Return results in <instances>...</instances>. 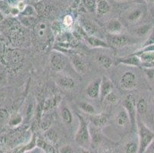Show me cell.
<instances>
[{"label":"cell","mask_w":154,"mask_h":153,"mask_svg":"<svg viewBox=\"0 0 154 153\" xmlns=\"http://www.w3.org/2000/svg\"><path fill=\"white\" fill-rule=\"evenodd\" d=\"M77 116L79 120V126L75 133V141L79 146L83 148L84 149L88 150L91 144V137L89 125L82 115L77 113Z\"/></svg>","instance_id":"6da1fadb"},{"label":"cell","mask_w":154,"mask_h":153,"mask_svg":"<svg viewBox=\"0 0 154 153\" xmlns=\"http://www.w3.org/2000/svg\"><path fill=\"white\" fill-rule=\"evenodd\" d=\"M137 130L139 140V153H144L154 139V133L138 116L137 120Z\"/></svg>","instance_id":"7a4b0ae2"},{"label":"cell","mask_w":154,"mask_h":153,"mask_svg":"<svg viewBox=\"0 0 154 153\" xmlns=\"http://www.w3.org/2000/svg\"><path fill=\"white\" fill-rule=\"evenodd\" d=\"M105 38L110 47L115 48H122L126 46L132 45L136 42L135 38L124 33L118 35L106 34Z\"/></svg>","instance_id":"3957f363"},{"label":"cell","mask_w":154,"mask_h":153,"mask_svg":"<svg viewBox=\"0 0 154 153\" xmlns=\"http://www.w3.org/2000/svg\"><path fill=\"white\" fill-rule=\"evenodd\" d=\"M122 106L127 110L131 122V130L137 129V99L133 93L127 95L122 103Z\"/></svg>","instance_id":"277c9868"},{"label":"cell","mask_w":154,"mask_h":153,"mask_svg":"<svg viewBox=\"0 0 154 153\" xmlns=\"http://www.w3.org/2000/svg\"><path fill=\"white\" fill-rule=\"evenodd\" d=\"M139 84L138 76L134 71H126L119 80V87L125 91H131L136 89Z\"/></svg>","instance_id":"5b68a950"},{"label":"cell","mask_w":154,"mask_h":153,"mask_svg":"<svg viewBox=\"0 0 154 153\" xmlns=\"http://www.w3.org/2000/svg\"><path fill=\"white\" fill-rule=\"evenodd\" d=\"M113 123L117 130L120 131L127 132V130L131 129V119L127 110L123 106L116 110L113 116Z\"/></svg>","instance_id":"8992f818"},{"label":"cell","mask_w":154,"mask_h":153,"mask_svg":"<svg viewBox=\"0 0 154 153\" xmlns=\"http://www.w3.org/2000/svg\"><path fill=\"white\" fill-rule=\"evenodd\" d=\"M49 63L53 71L61 72L67 65V58L59 51H52L49 56Z\"/></svg>","instance_id":"52a82bcc"},{"label":"cell","mask_w":154,"mask_h":153,"mask_svg":"<svg viewBox=\"0 0 154 153\" xmlns=\"http://www.w3.org/2000/svg\"><path fill=\"white\" fill-rule=\"evenodd\" d=\"M144 10L143 7L135 6L130 8L125 13L124 19L129 25H136L143 19Z\"/></svg>","instance_id":"ba28073f"},{"label":"cell","mask_w":154,"mask_h":153,"mask_svg":"<svg viewBox=\"0 0 154 153\" xmlns=\"http://www.w3.org/2000/svg\"><path fill=\"white\" fill-rule=\"evenodd\" d=\"M79 22L80 26L82 27L86 35L98 37V33H100V28L95 22L84 16L80 17Z\"/></svg>","instance_id":"9c48e42d"},{"label":"cell","mask_w":154,"mask_h":153,"mask_svg":"<svg viewBox=\"0 0 154 153\" xmlns=\"http://www.w3.org/2000/svg\"><path fill=\"white\" fill-rule=\"evenodd\" d=\"M58 112L61 121L66 126H71L74 121V116L69 106L64 100L60 103L58 106Z\"/></svg>","instance_id":"30bf717a"},{"label":"cell","mask_w":154,"mask_h":153,"mask_svg":"<svg viewBox=\"0 0 154 153\" xmlns=\"http://www.w3.org/2000/svg\"><path fill=\"white\" fill-rule=\"evenodd\" d=\"M35 33L37 38L42 42H45L49 38L50 29L48 23L44 21L37 22L35 26L34 27Z\"/></svg>","instance_id":"8fae6325"},{"label":"cell","mask_w":154,"mask_h":153,"mask_svg":"<svg viewBox=\"0 0 154 153\" xmlns=\"http://www.w3.org/2000/svg\"><path fill=\"white\" fill-rule=\"evenodd\" d=\"M70 61L72 64L74 69L80 74H85L88 71V66L84 59L79 54H72L70 55Z\"/></svg>","instance_id":"7c38bea8"},{"label":"cell","mask_w":154,"mask_h":153,"mask_svg":"<svg viewBox=\"0 0 154 153\" xmlns=\"http://www.w3.org/2000/svg\"><path fill=\"white\" fill-rule=\"evenodd\" d=\"M56 84L60 88L64 90H72L77 86V83L75 79L66 74H62L58 77L56 80Z\"/></svg>","instance_id":"4fadbf2b"},{"label":"cell","mask_w":154,"mask_h":153,"mask_svg":"<svg viewBox=\"0 0 154 153\" xmlns=\"http://www.w3.org/2000/svg\"><path fill=\"white\" fill-rule=\"evenodd\" d=\"M100 83H101V78H96L88 85L86 88V94L90 99H99Z\"/></svg>","instance_id":"5bb4252c"},{"label":"cell","mask_w":154,"mask_h":153,"mask_svg":"<svg viewBox=\"0 0 154 153\" xmlns=\"http://www.w3.org/2000/svg\"><path fill=\"white\" fill-rule=\"evenodd\" d=\"M113 88H114V86L110 78L105 77V76L101 78V83H100V97H99L100 102L104 101L106 96L113 90Z\"/></svg>","instance_id":"9a60e30c"},{"label":"cell","mask_w":154,"mask_h":153,"mask_svg":"<svg viewBox=\"0 0 154 153\" xmlns=\"http://www.w3.org/2000/svg\"><path fill=\"white\" fill-rule=\"evenodd\" d=\"M105 30L107 34H110V35L123 34L124 32V26L122 22L118 19H112L106 24Z\"/></svg>","instance_id":"2e32d148"},{"label":"cell","mask_w":154,"mask_h":153,"mask_svg":"<svg viewBox=\"0 0 154 153\" xmlns=\"http://www.w3.org/2000/svg\"><path fill=\"white\" fill-rule=\"evenodd\" d=\"M117 62L119 64H124V65L130 66V67H141L142 61L139 55L136 54H131L130 55L125 56L124 57H119L117 58Z\"/></svg>","instance_id":"e0dca14e"},{"label":"cell","mask_w":154,"mask_h":153,"mask_svg":"<svg viewBox=\"0 0 154 153\" xmlns=\"http://www.w3.org/2000/svg\"><path fill=\"white\" fill-rule=\"evenodd\" d=\"M90 122L92 126L98 129H102L108 124L109 116L106 113H98L91 116Z\"/></svg>","instance_id":"ac0fdd59"},{"label":"cell","mask_w":154,"mask_h":153,"mask_svg":"<svg viewBox=\"0 0 154 153\" xmlns=\"http://www.w3.org/2000/svg\"><path fill=\"white\" fill-rule=\"evenodd\" d=\"M137 116L145 117L149 113V102L145 96H140L137 99Z\"/></svg>","instance_id":"d6986e66"},{"label":"cell","mask_w":154,"mask_h":153,"mask_svg":"<svg viewBox=\"0 0 154 153\" xmlns=\"http://www.w3.org/2000/svg\"><path fill=\"white\" fill-rule=\"evenodd\" d=\"M152 28H153V25L152 23L143 24V25L137 26L135 29H133L132 32L137 38H143L149 35L150 32H152Z\"/></svg>","instance_id":"ffe728a7"},{"label":"cell","mask_w":154,"mask_h":153,"mask_svg":"<svg viewBox=\"0 0 154 153\" xmlns=\"http://www.w3.org/2000/svg\"><path fill=\"white\" fill-rule=\"evenodd\" d=\"M85 40L88 42V44L92 47H103V48H109L110 46L107 41H103V39L99 38V37L93 35H85Z\"/></svg>","instance_id":"44dd1931"},{"label":"cell","mask_w":154,"mask_h":153,"mask_svg":"<svg viewBox=\"0 0 154 153\" xmlns=\"http://www.w3.org/2000/svg\"><path fill=\"white\" fill-rule=\"evenodd\" d=\"M94 60L97 64L103 67V68H104V69H109L113 64V59L109 57L108 55H107V54H97L94 56Z\"/></svg>","instance_id":"7402d4cb"},{"label":"cell","mask_w":154,"mask_h":153,"mask_svg":"<svg viewBox=\"0 0 154 153\" xmlns=\"http://www.w3.org/2000/svg\"><path fill=\"white\" fill-rule=\"evenodd\" d=\"M124 153H139V140L128 139L123 145Z\"/></svg>","instance_id":"603a6c76"},{"label":"cell","mask_w":154,"mask_h":153,"mask_svg":"<svg viewBox=\"0 0 154 153\" xmlns=\"http://www.w3.org/2000/svg\"><path fill=\"white\" fill-rule=\"evenodd\" d=\"M110 10V5L107 0H97L96 14L98 17H102Z\"/></svg>","instance_id":"cb8c5ba5"},{"label":"cell","mask_w":154,"mask_h":153,"mask_svg":"<svg viewBox=\"0 0 154 153\" xmlns=\"http://www.w3.org/2000/svg\"><path fill=\"white\" fill-rule=\"evenodd\" d=\"M44 136L45 138L46 141L48 142H49L50 144H56V143H58L60 139L58 132L56 131L54 129L51 128V127L45 131Z\"/></svg>","instance_id":"d4e9b609"},{"label":"cell","mask_w":154,"mask_h":153,"mask_svg":"<svg viewBox=\"0 0 154 153\" xmlns=\"http://www.w3.org/2000/svg\"><path fill=\"white\" fill-rule=\"evenodd\" d=\"M78 107L83 113L90 115V116H92V115H94L97 113L96 109H95L94 106L91 104L90 103H88V102H85V101L80 102L79 104H78Z\"/></svg>","instance_id":"484cf974"},{"label":"cell","mask_w":154,"mask_h":153,"mask_svg":"<svg viewBox=\"0 0 154 153\" xmlns=\"http://www.w3.org/2000/svg\"><path fill=\"white\" fill-rule=\"evenodd\" d=\"M19 19L21 23L26 28H33L36 25L35 17L32 16H24V15H19Z\"/></svg>","instance_id":"4316f807"},{"label":"cell","mask_w":154,"mask_h":153,"mask_svg":"<svg viewBox=\"0 0 154 153\" xmlns=\"http://www.w3.org/2000/svg\"><path fill=\"white\" fill-rule=\"evenodd\" d=\"M84 8L90 13H96L97 0H82Z\"/></svg>","instance_id":"83f0119b"},{"label":"cell","mask_w":154,"mask_h":153,"mask_svg":"<svg viewBox=\"0 0 154 153\" xmlns=\"http://www.w3.org/2000/svg\"><path fill=\"white\" fill-rule=\"evenodd\" d=\"M37 145L41 148L44 150L47 153H54V148L51 146V145L49 142H47L45 140L38 138L37 139Z\"/></svg>","instance_id":"f1b7e54d"},{"label":"cell","mask_w":154,"mask_h":153,"mask_svg":"<svg viewBox=\"0 0 154 153\" xmlns=\"http://www.w3.org/2000/svg\"><path fill=\"white\" fill-rule=\"evenodd\" d=\"M104 101H107L110 104H117L119 103V101H120V97H119L118 95L117 94V93L115 92L114 90H113L112 92H110L106 98L104 99Z\"/></svg>","instance_id":"f546056e"},{"label":"cell","mask_w":154,"mask_h":153,"mask_svg":"<svg viewBox=\"0 0 154 153\" xmlns=\"http://www.w3.org/2000/svg\"><path fill=\"white\" fill-rule=\"evenodd\" d=\"M21 15H24V16H32V17H36L38 15V12L35 8L32 5H26V8L22 11L20 13Z\"/></svg>","instance_id":"4dcf8cb0"},{"label":"cell","mask_w":154,"mask_h":153,"mask_svg":"<svg viewBox=\"0 0 154 153\" xmlns=\"http://www.w3.org/2000/svg\"><path fill=\"white\" fill-rule=\"evenodd\" d=\"M51 123H52V117L51 115H47L45 116L44 118L41 120V123H40V126H41L42 130L45 131L48 129L50 128Z\"/></svg>","instance_id":"1f68e13d"},{"label":"cell","mask_w":154,"mask_h":153,"mask_svg":"<svg viewBox=\"0 0 154 153\" xmlns=\"http://www.w3.org/2000/svg\"><path fill=\"white\" fill-rule=\"evenodd\" d=\"M10 5L6 0H0V12L5 15H10Z\"/></svg>","instance_id":"d6a6232c"},{"label":"cell","mask_w":154,"mask_h":153,"mask_svg":"<svg viewBox=\"0 0 154 153\" xmlns=\"http://www.w3.org/2000/svg\"><path fill=\"white\" fill-rule=\"evenodd\" d=\"M152 44H154V26L152 29V32H150L149 35L148 36L147 39H146V41L144 42L143 45V47H141V48H143V47L152 45Z\"/></svg>","instance_id":"836d02e7"},{"label":"cell","mask_w":154,"mask_h":153,"mask_svg":"<svg viewBox=\"0 0 154 153\" xmlns=\"http://www.w3.org/2000/svg\"><path fill=\"white\" fill-rule=\"evenodd\" d=\"M22 121V119L21 117V116H19V115H15V116H13V118H11V120H9V126H17V125L20 124Z\"/></svg>","instance_id":"e575fe53"},{"label":"cell","mask_w":154,"mask_h":153,"mask_svg":"<svg viewBox=\"0 0 154 153\" xmlns=\"http://www.w3.org/2000/svg\"><path fill=\"white\" fill-rule=\"evenodd\" d=\"M74 24V19L71 15H67L63 19V25L66 27H71Z\"/></svg>","instance_id":"d590c367"},{"label":"cell","mask_w":154,"mask_h":153,"mask_svg":"<svg viewBox=\"0 0 154 153\" xmlns=\"http://www.w3.org/2000/svg\"><path fill=\"white\" fill-rule=\"evenodd\" d=\"M61 25L58 22H54V23L51 25V30L54 35H57V34H59V32L61 31Z\"/></svg>","instance_id":"8d00e7d4"},{"label":"cell","mask_w":154,"mask_h":153,"mask_svg":"<svg viewBox=\"0 0 154 153\" xmlns=\"http://www.w3.org/2000/svg\"><path fill=\"white\" fill-rule=\"evenodd\" d=\"M59 153H74V148L70 145H64L58 149Z\"/></svg>","instance_id":"74e56055"},{"label":"cell","mask_w":154,"mask_h":153,"mask_svg":"<svg viewBox=\"0 0 154 153\" xmlns=\"http://www.w3.org/2000/svg\"><path fill=\"white\" fill-rule=\"evenodd\" d=\"M144 153H154V139L152 140V142L150 143V145L148 146V148H146Z\"/></svg>","instance_id":"f35d334b"},{"label":"cell","mask_w":154,"mask_h":153,"mask_svg":"<svg viewBox=\"0 0 154 153\" xmlns=\"http://www.w3.org/2000/svg\"><path fill=\"white\" fill-rule=\"evenodd\" d=\"M149 15H150L152 19H154V2L152 6L150 7V8H149Z\"/></svg>","instance_id":"ab89813d"},{"label":"cell","mask_w":154,"mask_h":153,"mask_svg":"<svg viewBox=\"0 0 154 153\" xmlns=\"http://www.w3.org/2000/svg\"><path fill=\"white\" fill-rule=\"evenodd\" d=\"M151 109H152V115L154 119V96L152 97V100H151Z\"/></svg>","instance_id":"60d3db41"},{"label":"cell","mask_w":154,"mask_h":153,"mask_svg":"<svg viewBox=\"0 0 154 153\" xmlns=\"http://www.w3.org/2000/svg\"><path fill=\"white\" fill-rule=\"evenodd\" d=\"M100 153H115V152H113V151H111V150H103V151H102Z\"/></svg>","instance_id":"b9f144b4"},{"label":"cell","mask_w":154,"mask_h":153,"mask_svg":"<svg viewBox=\"0 0 154 153\" xmlns=\"http://www.w3.org/2000/svg\"><path fill=\"white\" fill-rule=\"evenodd\" d=\"M146 2H149V3H153L154 0H145Z\"/></svg>","instance_id":"7bdbcfd3"},{"label":"cell","mask_w":154,"mask_h":153,"mask_svg":"<svg viewBox=\"0 0 154 153\" xmlns=\"http://www.w3.org/2000/svg\"><path fill=\"white\" fill-rule=\"evenodd\" d=\"M117 2H123V1H131V0H115Z\"/></svg>","instance_id":"ee69618b"},{"label":"cell","mask_w":154,"mask_h":153,"mask_svg":"<svg viewBox=\"0 0 154 153\" xmlns=\"http://www.w3.org/2000/svg\"><path fill=\"white\" fill-rule=\"evenodd\" d=\"M85 150H86V151H84L83 153H90V152H89V151H87V150H88V149H85Z\"/></svg>","instance_id":"f6af8a7d"}]
</instances>
